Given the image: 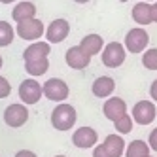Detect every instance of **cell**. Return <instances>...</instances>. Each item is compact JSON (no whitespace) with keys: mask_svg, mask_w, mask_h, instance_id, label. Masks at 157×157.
<instances>
[{"mask_svg":"<svg viewBox=\"0 0 157 157\" xmlns=\"http://www.w3.org/2000/svg\"><path fill=\"white\" fill-rule=\"evenodd\" d=\"M10 93H12V85H10V82L4 76H0V98L10 97Z\"/></svg>","mask_w":157,"mask_h":157,"instance_id":"cell-24","label":"cell"},{"mask_svg":"<svg viewBox=\"0 0 157 157\" xmlns=\"http://www.w3.org/2000/svg\"><path fill=\"white\" fill-rule=\"evenodd\" d=\"M155 104L151 102V100H140V102H136L132 106V119L134 123H138V125H150V123H153L155 119Z\"/></svg>","mask_w":157,"mask_h":157,"instance_id":"cell-8","label":"cell"},{"mask_svg":"<svg viewBox=\"0 0 157 157\" xmlns=\"http://www.w3.org/2000/svg\"><path fill=\"white\" fill-rule=\"evenodd\" d=\"M74 2H76V4H87L89 0H74Z\"/></svg>","mask_w":157,"mask_h":157,"instance_id":"cell-31","label":"cell"},{"mask_svg":"<svg viewBox=\"0 0 157 157\" xmlns=\"http://www.w3.org/2000/svg\"><path fill=\"white\" fill-rule=\"evenodd\" d=\"M55 157H64V155H55Z\"/></svg>","mask_w":157,"mask_h":157,"instance_id":"cell-34","label":"cell"},{"mask_svg":"<svg viewBox=\"0 0 157 157\" xmlns=\"http://www.w3.org/2000/svg\"><path fill=\"white\" fill-rule=\"evenodd\" d=\"M146 2H157V0H146Z\"/></svg>","mask_w":157,"mask_h":157,"instance_id":"cell-33","label":"cell"},{"mask_svg":"<svg viewBox=\"0 0 157 157\" xmlns=\"http://www.w3.org/2000/svg\"><path fill=\"white\" fill-rule=\"evenodd\" d=\"M76 119H78L76 108L66 102H59L51 112V125L57 131H70L76 125Z\"/></svg>","mask_w":157,"mask_h":157,"instance_id":"cell-1","label":"cell"},{"mask_svg":"<svg viewBox=\"0 0 157 157\" xmlns=\"http://www.w3.org/2000/svg\"><path fill=\"white\" fill-rule=\"evenodd\" d=\"M131 15H132V21L136 23L138 27H146L153 23V15H151V2H146V0H140L132 6L131 10Z\"/></svg>","mask_w":157,"mask_h":157,"instance_id":"cell-13","label":"cell"},{"mask_svg":"<svg viewBox=\"0 0 157 157\" xmlns=\"http://www.w3.org/2000/svg\"><path fill=\"white\" fill-rule=\"evenodd\" d=\"M0 2H2V4H13L15 0H0Z\"/></svg>","mask_w":157,"mask_h":157,"instance_id":"cell-30","label":"cell"},{"mask_svg":"<svg viewBox=\"0 0 157 157\" xmlns=\"http://www.w3.org/2000/svg\"><path fill=\"white\" fill-rule=\"evenodd\" d=\"M29 121V108L27 104H10L4 110V123L12 129H19Z\"/></svg>","mask_w":157,"mask_h":157,"instance_id":"cell-7","label":"cell"},{"mask_svg":"<svg viewBox=\"0 0 157 157\" xmlns=\"http://www.w3.org/2000/svg\"><path fill=\"white\" fill-rule=\"evenodd\" d=\"M48 68H49V59H40V61H29V63H25V70L32 78L44 76V74L48 72Z\"/></svg>","mask_w":157,"mask_h":157,"instance_id":"cell-20","label":"cell"},{"mask_svg":"<svg viewBox=\"0 0 157 157\" xmlns=\"http://www.w3.org/2000/svg\"><path fill=\"white\" fill-rule=\"evenodd\" d=\"M80 46H82V49L85 53H89L91 57H95V55L102 53V49H104V40H102V36H98V34H87V36L82 38Z\"/></svg>","mask_w":157,"mask_h":157,"instance_id":"cell-17","label":"cell"},{"mask_svg":"<svg viewBox=\"0 0 157 157\" xmlns=\"http://www.w3.org/2000/svg\"><path fill=\"white\" fill-rule=\"evenodd\" d=\"M102 144L106 146V150L110 151L112 157H121L123 151H125V140H123V136L119 132L117 134H108Z\"/></svg>","mask_w":157,"mask_h":157,"instance_id":"cell-18","label":"cell"},{"mask_svg":"<svg viewBox=\"0 0 157 157\" xmlns=\"http://www.w3.org/2000/svg\"><path fill=\"white\" fill-rule=\"evenodd\" d=\"M148 144H150V148L153 151H157V127L150 132V136H148Z\"/></svg>","mask_w":157,"mask_h":157,"instance_id":"cell-26","label":"cell"},{"mask_svg":"<svg viewBox=\"0 0 157 157\" xmlns=\"http://www.w3.org/2000/svg\"><path fill=\"white\" fill-rule=\"evenodd\" d=\"M148 44H150V34L142 27H134L127 32L123 46H125V49L129 53H142V51H146Z\"/></svg>","mask_w":157,"mask_h":157,"instance_id":"cell-6","label":"cell"},{"mask_svg":"<svg viewBox=\"0 0 157 157\" xmlns=\"http://www.w3.org/2000/svg\"><path fill=\"white\" fill-rule=\"evenodd\" d=\"M132 123H134L132 116L125 114L123 117H119L117 121H114V127H116V131H117L119 134H129V132L132 131Z\"/></svg>","mask_w":157,"mask_h":157,"instance_id":"cell-22","label":"cell"},{"mask_svg":"<svg viewBox=\"0 0 157 157\" xmlns=\"http://www.w3.org/2000/svg\"><path fill=\"white\" fill-rule=\"evenodd\" d=\"M64 61H66V64H68L70 68H74V70H83V68H87V66H89V63H91V55L85 53L82 49V46H72L68 51H66Z\"/></svg>","mask_w":157,"mask_h":157,"instance_id":"cell-11","label":"cell"},{"mask_svg":"<svg viewBox=\"0 0 157 157\" xmlns=\"http://www.w3.org/2000/svg\"><path fill=\"white\" fill-rule=\"evenodd\" d=\"M102 112H104V117L114 123V121H117L119 117H123L127 114V102L119 97H110V98H106Z\"/></svg>","mask_w":157,"mask_h":157,"instance_id":"cell-12","label":"cell"},{"mask_svg":"<svg viewBox=\"0 0 157 157\" xmlns=\"http://www.w3.org/2000/svg\"><path fill=\"white\" fill-rule=\"evenodd\" d=\"M36 17V6L32 2H17L12 10V19L15 23H21V21H27V19H32Z\"/></svg>","mask_w":157,"mask_h":157,"instance_id":"cell-16","label":"cell"},{"mask_svg":"<svg viewBox=\"0 0 157 157\" xmlns=\"http://www.w3.org/2000/svg\"><path fill=\"white\" fill-rule=\"evenodd\" d=\"M151 15H153V23H157V2L151 4Z\"/></svg>","mask_w":157,"mask_h":157,"instance_id":"cell-29","label":"cell"},{"mask_svg":"<svg viewBox=\"0 0 157 157\" xmlns=\"http://www.w3.org/2000/svg\"><path fill=\"white\" fill-rule=\"evenodd\" d=\"M146 157H153V155H146Z\"/></svg>","mask_w":157,"mask_h":157,"instance_id":"cell-35","label":"cell"},{"mask_svg":"<svg viewBox=\"0 0 157 157\" xmlns=\"http://www.w3.org/2000/svg\"><path fill=\"white\" fill-rule=\"evenodd\" d=\"M93 157H112V155H110V151L106 150L104 144H97L95 148H93Z\"/></svg>","mask_w":157,"mask_h":157,"instance_id":"cell-25","label":"cell"},{"mask_svg":"<svg viewBox=\"0 0 157 157\" xmlns=\"http://www.w3.org/2000/svg\"><path fill=\"white\" fill-rule=\"evenodd\" d=\"M15 38V30L8 21H0V48H6L13 42Z\"/></svg>","mask_w":157,"mask_h":157,"instance_id":"cell-21","label":"cell"},{"mask_svg":"<svg viewBox=\"0 0 157 157\" xmlns=\"http://www.w3.org/2000/svg\"><path fill=\"white\" fill-rule=\"evenodd\" d=\"M13 157H38L34 151H30V150H19Z\"/></svg>","mask_w":157,"mask_h":157,"instance_id":"cell-27","label":"cell"},{"mask_svg":"<svg viewBox=\"0 0 157 157\" xmlns=\"http://www.w3.org/2000/svg\"><path fill=\"white\" fill-rule=\"evenodd\" d=\"M70 32V25L66 19H55L49 23V27L46 29V42L49 44H61L63 40H66Z\"/></svg>","mask_w":157,"mask_h":157,"instance_id":"cell-10","label":"cell"},{"mask_svg":"<svg viewBox=\"0 0 157 157\" xmlns=\"http://www.w3.org/2000/svg\"><path fill=\"white\" fill-rule=\"evenodd\" d=\"M142 64L148 70H157V48H150L142 53Z\"/></svg>","mask_w":157,"mask_h":157,"instance_id":"cell-23","label":"cell"},{"mask_svg":"<svg viewBox=\"0 0 157 157\" xmlns=\"http://www.w3.org/2000/svg\"><path fill=\"white\" fill-rule=\"evenodd\" d=\"M116 89V82L110 76H98L91 85V91L97 98H110Z\"/></svg>","mask_w":157,"mask_h":157,"instance_id":"cell-15","label":"cell"},{"mask_svg":"<svg viewBox=\"0 0 157 157\" xmlns=\"http://www.w3.org/2000/svg\"><path fill=\"white\" fill-rule=\"evenodd\" d=\"M125 57H127V49L123 44L119 42H110L104 46L102 53H100V59H102V64L108 66V68H117L125 63Z\"/></svg>","mask_w":157,"mask_h":157,"instance_id":"cell-3","label":"cell"},{"mask_svg":"<svg viewBox=\"0 0 157 157\" xmlns=\"http://www.w3.org/2000/svg\"><path fill=\"white\" fill-rule=\"evenodd\" d=\"M150 144L144 140H132L125 148V157H146L150 155Z\"/></svg>","mask_w":157,"mask_h":157,"instance_id":"cell-19","label":"cell"},{"mask_svg":"<svg viewBox=\"0 0 157 157\" xmlns=\"http://www.w3.org/2000/svg\"><path fill=\"white\" fill-rule=\"evenodd\" d=\"M97 142H98V134L93 127H78L72 134V144L80 150L95 148Z\"/></svg>","mask_w":157,"mask_h":157,"instance_id":"cell-9","label":"cell"},{"mask_svg":"<svg viewBox=\"0 0 157 157\" xmlns=\"http://www.w3.org/2000/svg\"><path fill=\"white\" fill-rule=\"evenodd\" d=\"M2 64H4V61H2V55H0V68H2Z\"/></svg>","mask_w":157,"mask_h":157,"instance_id":"cell-32","label":"cell"},{"mask_svg":"<svg viewBox=\"0 0 157 157\" xmlns=\"http://www.w3.org/2000/svg\"><path fill=\"white\" fill-rule=\"evenodd\" d=\"M44 87V97L53 100V102H64L70 95V89L66 85V82H63L61 78H49V80L42 85Z\"/></svg>","mask_w":157,"mask_h":157,"instance_id":"cell-5","label":"cell"},{"mask_svg":"<svg viewBox=\"0 0 157 157\" xmlns=\"http://www.w3.org/2000/svg\"><path fill=\"white\" fill-rule=\"evenodd\" d=\"M51 53V44L49 42H30V46L23 51V59L25 63L29 61H40V59H48Z\"/></svg>","mask_w":157,"mask_h":157,"instance_id":"cell-14","label":"cell"},{"mask_svg":"<svg viewBox=\"0 0 157 157\" xmlns=\"http://www.w3.org/2000/svg\"><path fill=\"white\" fill-rule=\"evenodd\" d=\"M44 32H46V27H44V23L36 17L21 21V23L15 25V34L19 38L27 40V42H38L44 36Z\"/></svg>","mask_w":157,"mask_h":157,"instance_id":"cell-2","label":"cell"},{"mask_svg":"<svg viewBox=\"0 0 157 157\" xmlns=\"http://www.w3.org/2000/svg\"><path fill=\"white\" fill-rule=\"evenodd\" d=\"M150 97H151V100L157 102V80H153L151 85H150Z\"/></svg>","mask_w":157,"mask_h":157,"instance_id":"cell-28","label":"cell"},{"mask_svg":"<svg viewBox=\"0 0 157 157\" xmlns=\"http://www.w3.org/2000/svg\"><path fill=\"white\" fill-rule=\"evenodd\" d=\"M44 97V87L34 80V78H29V80H23L19 85V98L21 102L32 106V104H38L40 98Z\"/></svg>","mask_w":157,"mask_h":157,"instance_id":"cell-4","label":"cell"}]
</instances>
